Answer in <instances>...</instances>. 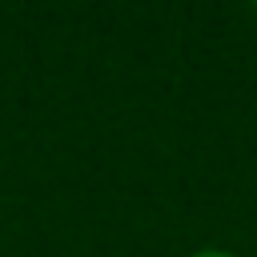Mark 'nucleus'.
<instances>
[{"label": "nucleus", "instance_id": "f257e3e1", "mask_svg": "<svg viewBox=\"0 0 257 257\" xmlns=\"http://www.w3.org/2000/svg\"><path fill=\"white\" fill-rule=\"evenodd\" d=\"M189 257H237L233 249H221V245H205V249H193Z\"/></svg>", "mask_w": 257, "mask_h": 257}]
</instances>
